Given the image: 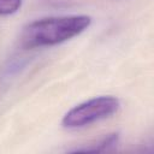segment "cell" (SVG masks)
I'll list each match as a JSON object with an SVG mask.
<instances>
[{
    "instance_id": "6da1fadb",
    "label": "cell",
    "mask_w": 154,
    "mask_h": 154,
    "mask_svg": "<svg viewBox=\"0 0 154 154\" xmlns=\"http://www.w3.org/2000/svg\"><path fill=\"white\" fill-rule=\"evenodd\" d=\"M91 18L85 14L48 17L26 24L20 32V45L24 48L49 47L63 43L85 31Z\"/></svg>"
},
{
    "instance_id": "7a4b0ae2",
    "label": "cell",
    "mask_w": 154,
    "mask_h": 154,
    "mask_svg": "<svg viewBox=\"0 0 154 154\" xmlns=\"http://www.w3.org/2000/svg\"><path fill=\"white\" fill-rule=\"evenodd\" d=\"M119 106L120 102L114 96H97L71 108L64 116L61 124L66 129L84 128L95 122L109 118L117 113Z\"/></svg>"
},
{
    "instance_id": "3957f363",
    "label": "cell",
    "mask_w": 154,
    "mask_h": 154,
    "mask_svg": "<svg viewBox=\"0 0 154 154\" xmlns=\"http://www.w3.org/2000/svg\"><path fill=\"white\" fill-rule=\"evenodd\" d=\"M119 141V134H108L107 136L100 138L99 141L87 144L84 148H76L72 152H107L117 146Z\"/></svg>"
},
{
    "instance_id": "277c9868",
    "label": "cell",
    "mask_w": 154,
    "mask_h": 154,
    "mask_svg": "<svg viewBox=\"0 0 154 154\" xmlns=\"http://www.w3.org/2000/svg\"><path fill=\"white\" fill-rule=\"evenodd\" d=\"M23 0H0V14L8 16L16 13L20 6Z\"/></svg>"
}]
</instances>
